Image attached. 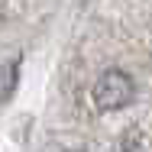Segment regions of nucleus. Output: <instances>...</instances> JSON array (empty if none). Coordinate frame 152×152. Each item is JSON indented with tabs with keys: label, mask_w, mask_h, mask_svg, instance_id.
<instances>
[{
	"label": "nucleus",
	"mask_w": 152,
	"mask_h": 152,
	"mask_svg": "<svg viewBox=\"0 0 152 152\" xmlns=\"http://www.w3.org/2000/svg\"><path fill=\"white\" fill-rule=\"evenodd\" d=\"M91 97L97 104V110H123L136 97V84L123 68H107V71L97 75Z\"/></svg>",
	"instance_id": "nucleus-1"
}]
</instances>
